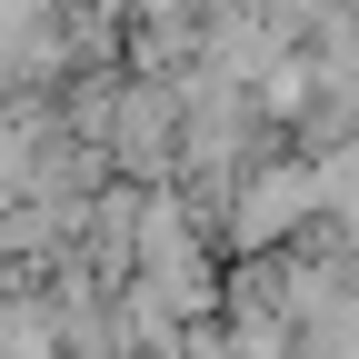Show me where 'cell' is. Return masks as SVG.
Segmentation results:
<instances>
[{
    "label": "cell",
    "instance_id": "1",
    "mask_svg": "<svg viewBox=\"0 0 359 359\" xmlns=\"http://www.w3.org/2000/svg\"><path fill=\"white\" fill-rule=\"evenodd\" d=\"M299 210H309V180H299V170H269V180H259V200L240 210V230H250V240H269V230H290Z\"/></svg>",
    "mask_w": 359,
    "mask_h": 359
}]
</instances>
